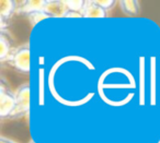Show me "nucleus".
<instances>
[{"mask_svg":"<svg viewBox=\"0 0 160 143\" xmlns=\"http://www.w3.org/2000/svg\"><path fill=\"white\" fill-rule=\"evenodd\" d=\"M96 1L98 2L99 6H101V7L105 10V11H109V10H111L116 3L114 0H96Z\"/></svg>","mask_w":160,"mask_h":143,"instance_id":"obj_12","label":"nucleus"},{"mask_svg":"<svg viewBox=\"0 0 160 143\" xmlns=\"http://www.w3.org/2000/svg\"><path fill=\"white\" fill-rule=\"evenodd\" d=\"M158 143H160V141H159V142H158Z\"/></svg>","mask_w":160,"mask_h":143,"instance_id":"obj_15","label":"nucleus"},{"mask_svg":"<svg viewBox=\"0 0 160 143\" xmlns=\"http://www.w3.org/2000/svg\"><path fill=\"white\" fill-rule=\"evenodd\" d=\"M118 5L122 12L127 17H137L139 14V2L137 0H121Z\"/></svg>","mask_w":160,"mask_h":143,"instance_id":"obj_9","label":"nucleus"},{"mask_svg":"<svg viewBox=\"0 0 160 143\" xmlns=\"http://www.w3.org/2000/svg\"><path fill=\"white\" fill-rule=\"evenodd\" d=\"M30 143H36V142L34 140H31V141H30Z\"/></svg>","mask_w":160,"mask_h":143,"instance_id":"obj_14","label":"nucleus"},{"mask_svg":"<svg viewBox=\"0 0 160 143\" xmlns=\"http://www.w3.org/2000/svg\"><path fill=\"white\" fill-rule=\"evenodd\" d=\"M17 106L11 118H20L28 115L31 110V88L30 84L21 85L14 93Z\"/></svg>","mask_w":160,"mask_h":143,"instance_id":"obj_2","label":"nucleus"},{"mask_svg":"<svg viewBox=\"0 0 160 143\" xmlns=\"http://www.w3.org/2000/svg\"><path fill=\"white\" fill-rule=\"evenodd\" d=\"M0 143H17V142L12 141L11 139L5 138V136H1V138H0Z\"/></svg>","mask_w":160,"mask_h":143,"instance_id":"obj_13","label":"nucleus"},{"mask_svg":"<svg viewBox=\"0 0 160 143\" xmlns=\"http://www.w3.org/2000/svg\"><path fill=\"white\" fill-rule=\"evenodd\" d=\"M18 11V5L14 0H1L0 1V20L9 22V19Z\"/></svg>","mask_w":160,"mask_h":143,"instance_id":"obj_8","label":"nucleus"},{"mask_svg":"<svg viewBox=\"0 0 160 143\" xmlns=\"http://www.w3.org/2000/svg\"><path fill=\"white\" fill-rule=\"evenodd\" d=\"M68 8H67L65 0L58 1V0H53L48 1L46 0V5L44 8V12L49 16V18H66L68 13Z\"/></svg>","mask_w":160,"mask_h":143,"instance_id":"obj_4","label":"nucleus"},{"mask_svg":"<svg viewBox=\"0 0 160 143\" xmlns=\"http://www.w3.org/2000/svg\"><path fill=\"white\" fill-rule=\"evenodd\" d=\"M16 95L9 88L5 80L0 83V117L2 119L11 118L16 110Z\"/></svg>","mask_w":160,"mask_h":143,"instance_id":"obj_1","label":"nucleus"},{"mask_svg":"<svg viewBox=\"0 0 160 143\" xmlns=\"http://www.w3.org/2000/svg\"><path fill=\"white\" fill-rule=\"evenodd\" d=\"M65 3H66L69 11L82 14L86 1H83V0H65Z\"/></svg>","mask_w":160,"mask_h":143,"instance_id":"obj_10","label":"nucleus"},{"mask_svg":"<svg viewBox=\"0 0 160 143\" xmlns=\"http://www.w3.org/2000/svg\"><path fill=\"white\" fill-rule=\"evenodd\" d=\"M28 19H29L31 25L35 26V25H38V23H41L42 21L49 19V16L47 13H45L44 11H38V12H35V13H32V14H30V16H28Z\"/></svg>","mask_w":160,"mask_h":143,"instance_id":"obj_11","label":"nucleus"},{"mask_svg":"<svg viewBox=\"0 0 160 143\" xmlns=\"http://www.w3.org/2000/svg\"><path fill=\"white\" fill-rule=\"evenodd\" d=\"M108 11H105L101 6L98 5L96 0H88L86 1L85 8L82 11V17L86 19H102L107 18Z\"/></svg>","mask_w":160,"mask_h":143,"instance_id":"obj_6","label":"nucleus"},{"mask_svg":"<svg viewBox=\"0 0 160 143\" xmlns=\"http://www.w3.org/2000/svg\"><path fill=\"white\" fill-rule=\"evenodd\" d=\"M11 64L19 72L30 73L31 72V49L30 45H23L16 49L12 56Z\"/></svg>","mask_w":160,"mask_h":143,"instance_id":"obj_3","label":"nucleus"},{"mask_svg":"<svg viewBox=\"0 0 160 143\" xmlns=\"http://www.w3.org/2000/svg\"><path fill=\"white\" fill-rule=\"evenodd\" d=\"M13 43L10 40V36L6 32H1L0 34V60L2 62L11 61L16 49H13Z\"/></svg>","mask_w":160,"mask_h":143,"instance_id":"obj_5","label":"nucleus"},{"mask_svg":"<svg viewBox=\"0 0 160 143\" xmlns=\"http://www.w3.org/2000/svg\"><path fill=\"white\" fill-rule=\"evenodd\" d=\"M46 0H27L20 2V7H18L19 13L30 16L32 13H35L38 11H44Z\"/></svg>","mask_w":160,"mask_h":143,"instance_id":"obj_7","label":"nucleus"}]
</instances>
